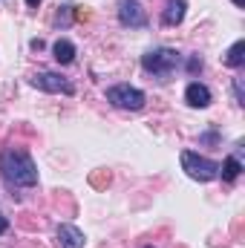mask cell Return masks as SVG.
<instances>
[{"label": "cell", "mask_w": 245, "mask_h": 248, "mask_svg": "<svg viewBox=\"0 0 245 248\" xmlns=\"http://www.w3.org/2000/svg\"><path fill=\"white\" fill-rule=\"evenodd\" d=\"M0 173L9 187H35L38 185V168L26 150L6 147L0 153Z\"/></svg>", "instance_id": "obj_1"}, {"label": "cell", "mask_w": 245, "mask_h": 248, "mask_svg": "<svg viewBox=\"0 0 245 248\" xmlns=\"http://www.w3.org/2000/svg\"><path fill=\"white\" fill-rule=\"evenodd\" d=\"M179 63H182V55L170 46H156V49L141 55V69L156 75V78H168L173 69H179Z\"/></svg>", "instance_id": "obj_2"}, {"label": "cell", "mask_w": 245, "mask_h": 248, "mask_svg": "<svg viewBox=\"0 0 245 248\" xmlns=\"http://www.w3.org/2000/svg\"><path fill=\"white\" fill-rule=\"evenodd\" d=\"M182 170L190 179H196V182H211V179L219 176V162H214L208 156H199L193 150H184L182 153Z\"/></svg>", "instance_id": "obj_3"}, {"label": "cell", "mask_w": 245, "mask_h": 248, "mask_svg": "<svg viewBox=\"0 0 245 248\" xmlns=\"http://www.w3.org/2000/svg\"><path fill=\"white\" fill-rule=\"evenodd\" d=\"M107 101L113 107H119V110H141L144 101H147V95L141 90L130 87V84H116V87L107 90Z\"/></svg>", "instance_id": "obj_4"}, {"label": "cell", "mask_w": 245, "mask_h": 248, "mask_svg": "<svg viewBox=\"0 0 245 248\" xmlns=\"http://www.w3.org/2000/svg\"><path fill=\"white\" fill-rule=\"evenodd\" d=\"M119 20L130 29H144L147 26V12L138 0H119Z\"/></svg>", "instance_id": "obj_5"}, {"label": "cell", "mask_w": 245, "mask_h": 248, "mask_svg": "<svg viewBox=\"0 0 245 248\" xmlns=\"http://www.w3.org/2000/svg\"><path fill=\"white\" fill-rule=\"evenodd\" d=\"M32 87H38L44 93H63V95H72L75 93V87L63 75H58V72H35L32 75Z\"/></svg>", "instance_id": "obj_6"}, {"label": "cell", "mask_w": 245, "mask_h": 248, "mask_svg": "<svg viewBox=\"0 0 245 248\" xmlns=\"http://www.w3.org/2000/svg\"><path fill=\"white\" fill-rule=\"evenodd\" d=\"M184 101H187L190 107H196V110H205V107L211 104V90H208L205 84L193 81V84H187V90H184Z\"/></svg>", "instance_id": "obj_7"}, {"label": "cell", "mask_w": 245, "mask_h": 248, "mask_svg": "<svg viewBox=\"0 0 245 248\" xmlns=\"http://www.w3.org/2000/svg\"><path fill=\"white\" fill-rule=\"evenodd\" d=\"M55 237H58V246L61 248H84V231L75 228V225H66V222L58 225Z\"/></svg>", "instance_id": "obj_8"}, {"label": "cell", "mask_w": 245, "mask_h": 248, "mask_svg": "<svg viewBox=\"0 0 245 248\" xmlns=\"http://www.w3.org/2000/svg\"><path fill=\"white\" fill-rule=\"evenodd\" d=\"M184 12H187V0H168L165 12H162V23L165 26H179L184 20Z\"/></svg>", "instance_id": "obj_9"}, {"label": "cell", "mask_w": 245, "mask_h": 248, "mask_svg": "<svg viewBox=\"0 0 245 248\" xmlns=\"http://www.w3.org/2000/svg\"><path fill=\"white\" fill-rule=\"evenodd\" d=\"M52 55H55V61L58 63H72L75 61V44L66 41V38L55 41V44H52Z\"/></svg>", "instance_id": "obj_10"}, {"label": "cell", "mask_w": 245, "mask_h": 248, "mask_svg": "<svg viewBox=\"0 0 245 248\" xmlns=\"http://www.w3.org/2000/svg\"><path fill=\"white\" fill-rule=\"evenodd\" d=\"M245 63V41H237L228 52H225V66H231V69H240Z\"/></svg>", "instance_id": "obj_11"}, {"label": "cell", "mask_w": 245, "mask_h": 248, "mask_svg": "<svg viewBox=\"0 0 245 248\" xmlns=\"http://www.w3.org/2000/svg\"><path fill=\"white\" fill-rule=\"evenodd\" d=\"M219 173H222V179H225V182H234V179L243 173V165H240V159H237V156H228V159L219 165Z\"/></svg>", "instance_id": "obj_12"}, {"label": "cell", "mask_w": 245, "mask_h": 248, "mask_svg": "<svg viewBox=\"0 0 245 248\" xmlns=\"http://www.w3.org/2000/svg\"><path fill=\"white\" fill-rule=\"evenodd\" d=\"M199 69H202V58H199V55H193V58L187 61V72H190V75H196Z\"/></svg>", "instance_id": "obj_13"}, {"label": "cell", "mask_w": 245, "mask_h": 248, "mask_svg": "<svg viewBox=\"0 0 245 248\" xmlns=\"http://www.w3.org/2000/svg\"><path fill=\"white\" fill-rule=\"evenodd\" d=\"M234 95H237V104H245V95H243V78L234 81Z\"/></svg>", "instance_id": "obj_14"}, {"label": "cell", "mask_w": 245, "mask_h": 248, "mask_svg": "<svg viewBox=\"0 0 245 248\" xmlns=\"http://www.w3.org/2000/svg\"><path fill=\"white\" fill-rule=\"evenodd\" d=\"M6 228H9V219H6V217L0 214V234H6Z\"/></svg>", "instance_id": "obj_15"}, {"label": "cell", "mask_w": 245, "mask_h": 248, "mask_svg": "<svg viewBox=\"0 0 245 248\" xmlns=\"http://www.w3.org/2000/svg\"><path fill=\"white\" fill-rule=\"evenodd\" d=\"M29 46H32V49H38V52H41V49H44V41H38V38H35V41H32V44H29Z\"/></svg>", "instance_id": "obj_16"}, {"label": "cell", "mask_w": 245, "mask_h": 248, "mask_svg": "<svg viewBox=\"0 0 245 248\" xmlns=\"http://www.w3.org/2000/svg\"><path fill=\"white\" fill-rule=\"evenodd\" d=\"M44 0H26V6H41Z\"/></svg>", "instance_id": "obj_17"}, {"label": "cell", "mask_w": 245, "mask_h": 248, "mask_svg": "<svg viewBox=\"0 0 245 248\" xmlns=\"http://www.w3.org/2000/svg\"><path fill=\"white\" fill-rule=\"evenodd\" d=\"M234 6H245V0H234Z\"/></svg>", "instance_id": "obj_18"}, {"label": "cell", "mask_w": 245, "mask_h": 248, "mask_svg": "<svg viewBox=\"0 0 245 248\" xmlns=\"http://www.w3.org/2000/svg\"><path fill=\"white\" fill-rule=\"evenodd\" d=\"M144 248H153V246H144Z\"/></svg>", "instance_id": "obj_19"}]
</instances>
